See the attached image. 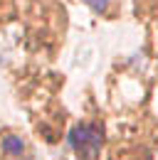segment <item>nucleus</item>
Segmentation results:
<instances>
[{
	"instance_id": "nucleus-1",
	"label": "nucleus",
	"mask_w": 158,
	"mask_h": 160,
	"mask_svg": "<svg viewBox=\"0 0 158 160\" xmlns=\"http://www.w3.org/2000/svg\"><path fill=\"white\" fill-rule=\"evenodd\" d=\"M69 145L79 160H97L101 150V128L92 123H79L69 131Z\"/></svg>"
},
{
	"instance_id": "nucleus-2",
	"label": "nucleus",
	"mask_w": 158,
	"mask_h": 160,
	"mask_svg": "<svg viewBox=\"0 0 158 160\" xmlns=\"http://www.w3.org/2000/svg\"><path fill=\"white\" fill-rule=\"evenodd\" d=\"M3 150L10 153V155H20L22 153V140L15 138V136H8V138L3 140Z\"/></svg>"
},
{
	"instance_id": "nucleus-3",
	"label": "nucleus",
	"mask_w": 158,
	"mask_h": 160,
	"mask_svg": "<svg viewBox=\"0 0 158 160\" xmlns=\"http://www.w3.org/2000/svg\"><path fill=\"white\" fill-rule=\"evenodd\" d=\"M84 2H87L92 10H97V12H101V10L109 5V0H84Z\"/></svg>"
}]
</instances>
